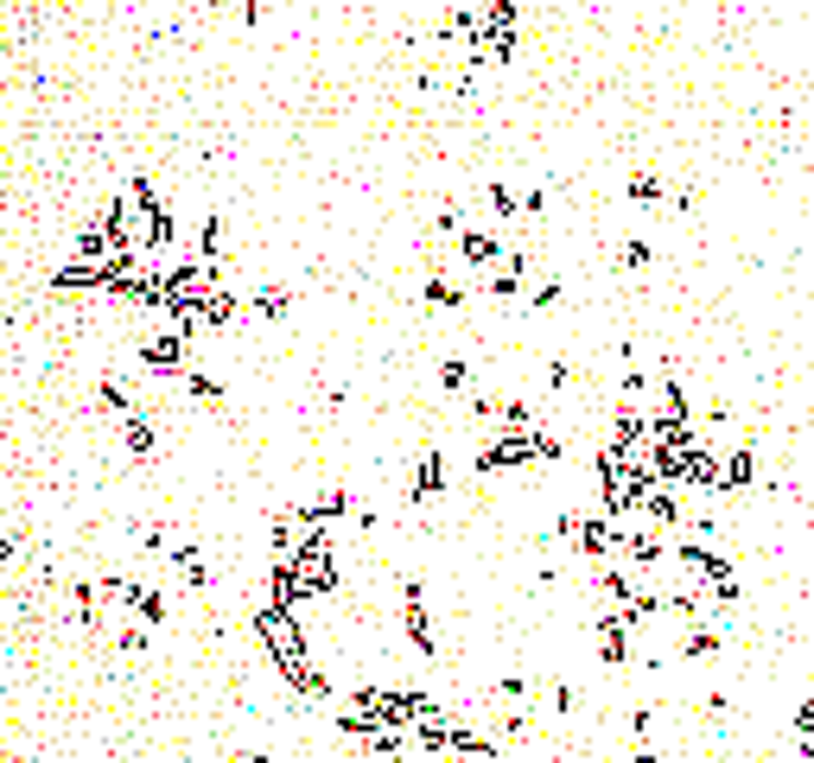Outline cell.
<instances>
[{"label": "cell", "mask_w": 814, "mask_h": 763, "mask_svg": "<svg viewBox=\"0 0 814 763\" xmlns=\"http://www.w3.org/2000/svg\"><path fill=\"white\" fill-rule=\"evenodd\" d=\"M172 567H179V580L191 585V592H204V585H211V567H204V553H197V547H179V553H172Z\"/></svg>", "instance_id": "obj_20"}, {"label": "cell", "mask_w": 814, "mask_h": 763, "mask_svg": "<svg viewBox=\"0 0 814 763\" xmlns=\"http://www.w3.org/2000/svg\"><path fill=\"white\" fill-rule=\"evenodd\" d=\"M147 636H153V630H147V623H134V618L115 623V649H121V655H147Z\"/></svg>", "instance_id": "obj_24"}, {"label": "cell", "mask_w": 814, "mask_h": 763, "mask_svg": "<svg viewBox=\"0 0 814 763\" xmlns=\"http://www.w3.org/2000/svg\"><path fill=\"white\" fill-rule=\"evenodd\" d=\"M618 261H624L630 274H636V267H649V242H643V236H624V242H618Z\"/></svg>", "instance_id": "obj_25"}, {"label": "cell", "mask_w": 814, "mask_h": 763, "mask_svg": "<svg viewBox=\"0 0 814 763\" xmlns=\"http://www.w3.org/2000/svg\"><path fill=\"white\" fill-rule=\"evenodd\" d=\"M242 312H249V299H236L229 287H217L204 306H197V331H223V325H236Z\"/></svg>", "instance_id": "obj_11"}, {"label": "cell", "mask_w": 814, "mask_h": 763, "mask_svg": "<svg viewBox=\"0 0 814 763\" xmlns=\"http://www.w3.org/2000/svg\"><path fill=\"white\" fill-rule=\"evenodd\" d=\"M719 636H726V618H706V623H687V630L674 636V649H681V655H713V649H719Z\"/></svg>", "instance_id": "obj_15"}, {"label": "cell", "mask_w": 814, "mask_h": 763, "mask_svg": "<svg viewBox=\"0 0 814 763\" xmlns=\"http://www.w3.org/2000/svg\"><path fill=\"white\" fill-rule=\"evenodd\" d=\"M566 382H573V369H566V363H548V389H554V395L566 389Z\"/></svg>", "instance_id": "obj_32"}, {"label": "cell", "mask_w": 814, "mask_h": 763, "mask_svg": "<svg viewBox=\"0 0 814 763\" xmlns=\"http://www.w3.org/2000/svg\"><path fill=\"white\" fill-rule=\"evenodd\" d=\"M751 763H777V751H770V758H751Z\"/></svg>", "instance_id": "obj_34"}, {"label": "cell", "mask_w": 814, "mask_h": 763, "mask_svg": "<svg viewBox=\"0 0 814 763\" xmlns=\"http://www.w3.org/2000/svg\"><path fill=\"white\" fill-rule=\"evenodd\" d=\"M109 293V267H96V261H58V267H51V293Z\"/></svg>", "instance_id": "obj_6"}, {"label": "cell", "mask_w": 814, "mask_h": 763, "mask_svg": "<svg viewBox=\"0 0 814 763\" xmlns=\"http://www.w3.org/2000/svg\"><path fill=\"white\" fill-rule=\"evenodd\" d=\"M134 623H147V630L166 623V592H159V585H141V598H134Z\"/></svg>", "instance_id": "obj_21"}, {"label": "cell", "mask_w": 814, "mask_h": 763, "mask_svg": "<svg viewBox=\"0 0 814 763\" xmlns=\"http://www.w3.org/2000/svg\"><path fill=\"white\" fill-rule=\"evenodd\" d=\"M185 395L204 401V407H217V401H223V382L211 375V369H191V375H185Z\"/></svg>", "instance_id": "obj_22"}, {"label": "cell", "mask_w": 814, "mask_h": 763, "mask_svg": "<svg viewBox=\"0 0 814 763\" xmlns=\"http://www.w3.org/2000/svg\"><path fill=\"white\" fill-rule=\"evenodd\" d=\"M306 509H312L319 522H332V515H350V490H337V484H332V490H319V497H312Z\"/></svg>", "instance_id": "obj_23"}, {"label": "cell", "mask_w": 814, "mask_h": 763, "mask_svg": "<svg viewBox=\"0 0 814 763\" xmlns=\"http://www.w3.org/2000/svg\"><path fill=\"white\" fill-rule=\"evenodd\" d=\"M440 490H445V458H440V452H420L414 472H407V497L427 503V497H440Z\"/></svg>", "instance_id": "obj_10"}, {"label": "cell", "mask_w": 814, "mask_h": 763, "mask_svg": "<svg viewBox=\"0 0 814 763\" xmlns=\"http://www.w3.org/2000/svg\"><path fill=\"white\" fill-rule=\"evenodd\" d=\"M643 522H656V528H674V522H687V503H681V490H674V484H649V490H643Z\"/></svg>", "instance_id": "obj_7"}, {"label": "cell", "mask_w": 814, "mask_h": 763, "mask_svg": "<svg viewBox=\"0 0 814 763\" xmlns=\"http://www.w3.org/2000/svg\"><path fill=\"white\" fill-rule=\"evenodd\" d=\"M554 299H560V281H541V287L528 293V306H554Z\"/></svg>", "instance_id": "obj_31"}, {"label": "cell", "mask_w": 814, "mask_h": 763, "mask_svg": "<svg viewBox=\"0 0 814 763\" xmlns=\"http://www.w3.org/2000/svg\"><path fill=\"white\" fill-rule=\"evenodd\" d=\"M402 630H407V643L420 655H440V636H433V611H427V585L407 573L402 580Z\"/></svg>", "instance_id": "obj_2"}, {"label": "cell", "mask_w": 814, "mask_h": 763, "mask_svg": "<svg viewBox=\"0 0 814 763\" xmlns=\"http://www.w3.org/2000/svg\"><path fill=\"white\" fill-rule=\"evenodd\" d=\"M496 700H528V675H503V681H496Z\"/></svg>", "instance_id": "obj_29"}, {"label": "cell", "mask_w": 814, "mask_h": 763, "mask_svg": "<svg viewBox=\"0 0 814 763\" xmlns=\"http://www.w3.org/2000/svg\"><path fill=\"white\" fill-rule=\"evenodd\" d=\"M789 726H795V738H809V744H814V693H802V706H795Z\"/></svg>", "instance_id": "obj_28"}, {"label": "cell", "mask_w": 814, "mask_h": 763, "mask_svg": "<svg viewBox=\"0 0 814 763\" xmlns=\"http://www.w3.org/2000/svg\"><path fill=\"white\" fill-rule=\"evenodd\" d=\"M96 401H103V407H109L115 420H128V414H134V407H141V401H134V389H128V382H121V375H103V382H96Z\"/></svg>", "instance_id": "obj_17"}, {"label": "cell", "mask_w": 814, "mask_h": 763, "mask_svg": "<svg viewBox=\"0 0 814 763\" xmlns=\"http://www.w3.org/2000/svg\"><path fill=\"white\" fill-rule=\"evenodd\" d=\"M649 726H656V706H636V713H630V731H636L643 744H649Z\"/></svg>", "instance_id": "obj_30"}, {"label": "cell", "mask_w": 814, "mask_h": 763, "mask_svg": "<svg viewBox=\"0 0 814 763\" xmlns=\"http://www.w3.org/2000/svg\"><path fill=\"white\" fill-rule=\"evenodd\" d=\"M420 306H433V312H458V306H465V287H458L445 267H433L427 287H420Z\"/></svg>", "instance_id": "obj_13"}, {"label": "cell", "mask_w": 814, "mask_h": 763, "mask_svg": "<svg viewBox=\"0 0 814 763\" xmlns=\"http://www.w3.org/2000/svg\"><path fill=\"white\" fill-rule=\"evenodd\" d=\"M287 306H294V293L280 287V281H261V287L249 293V319H267V325H280Z\"/></svg>", "instance_id": "obj_12"}, {"label": "cell", "mask_w": 814, "mask_h": 763, "mask_svg": "<svg viewBox=\"0 0 814 763\" xmlns=\"http://www.w3.org/2000/svg\"><path fill=\"white\" fill-rule=\"evenodd\" d=\"M624 191H630V204H662V198H668V184H662V172H656V166H636Z\"/></svg>", "instance_id": "obj_18"}, {"label": "cell", "mask_w": 814, "mask_h": 763, "mask_svg": "<svg viewBox=\"0 0 814 763\" xmlns=\"http://www.w3.org/2000/svg\"><path fill=\"white\" fill-rule=\"evenodd\" d=\"M229 763H287V758H267V751H236Z\"/></svg>", "instance_id": "obj_33"}, {"label": "cell", "mask_w": 814, "mask_h": 763, "mask_svg": "<svg viewBox=\"0 0 814 763\" xmlns=\"http://www.w3.org/2000/svg\"><path fill=\"white\" fill-rule=\"evenodd\" d=\"M71 618L83 630H103L109 623V605H103V585H71Z\"/></svg>", "instance_id": "obj_14"}, {"label": "cell", "mask_w": 814, "mask_h": 763, "mask_svg": "<svg viewBox=\"0 0 814 763\" xmlns=\"http://www.w3.org/2000/svg\"><path fill=\"white\" fill-rule=\"evenodd\" d=\"M458 261L478 267L483 281H490V274L510 261V249H503V236H490V229H465V236H458Z\"/></svg>", "instance_id": "obj_5"}, {"label": "cell", "mask_w": 814, "mask_h": 763, "mask_svg": "<svg viewBox=\"0 0 814 763\" xmlns=\"http://www.w3.org/2000/svg\"><path fill=\"white\" fill-rule=\"evenodd\" d=\"M191 254H197V261H211V267L223 261V211H211V217L197 223V249H191Z\"/></svg>", "instance_id": "obj_19"}, {"label": "cell", "mask_w": 814, "mask_h": 763, "mask_svg": "<svg viewBox=\"0 0 814 763\" xmlns=\"http://www.w3.org/2000/svg\"><path fill=\"white\" fill-rule=\"evenodd\" d=\"M465 382H471V363H458V357H452V363H440V389H445V395H458Z\"/></svg>", "instance_id": "obj_27"}, {"label": "cell", "mask_w": 814, "mask_h": 763, "mask_svg": "<svg viewBox=\"0 0 814 763\" xmlns=\"http://www.w3.org/2000/svg\"><path fill=\"white\" fill-rule=\"evenodd\" d=\"M751 484H757V452H751V445H732L726 465H719V497H739Z\"/></svg>", "instance_id": "obj_8"}, {"label": "cell", "mask_w": 814, "mask_h": 763, "mask_svg": "<svg viewBox=\"0 0 814 763\" xmlns=\"http://www.w3.org/2000/svg\"><path fill=\"white\" fill-rule=\"evenodd\" d=\"M522 281H528V254H510V261H503V267H496V274L483 281V287L496 293V299H516Z\"/></svg>", "instance_id": "obj_16"}, {"label": "cell", "mask_w": 814, "mask_h": 763, "mask_svg": "<svg viewBox=\"0 0 814 763\" xmlns=\"http://www.w3.org/2000/svg\"><path fill=\"white\" fill-rule=\"evenodd\" d=\"M483 198H490V211H496V217H516V211H522V198L510 191V184H490Z\"/></svg>", "instance_id": "obj_26"}, {"label": "cell", "mask_w": 814, "mask_h": 763, "mask_svg": "<svg viewBox=\"0 0 814 763\" xmlns=\"http://www.w3.org/2000/svg\"><path fill=\"white\" fill-rule=\"evenodd\" d=\"M294 567H299V585H306V598H325V592H337V547H332V528H325L319 541L306 547Z\"/></svg>", "instance_id": "obj_3"}, {"label": "cell", "mask_w": 814, "mask_h": 763, "mask_svg": "<svg viewBox=\"0 0 814 763\" xmlns=\"http://www.w3.org/2000/svg\"><path fill=\"white\" fill-rule=\"evenodd\" d=\"M121 445H128L134 458H153V452H159V420H153V407H134V414L121 420Z\"/></svg>", "instance_id": "obj_9"}, {"label": "cell", "mask_w": 814, "mask_h": 763, "mask_svg": "<svg viewBox=\"0 0 814 763\" xmlns=\"http://www.w3.org/2000/svg\"><path fill=\"white\" fill-rule=\"evenodd\" d=\"M141 369H147V375H179V382H185L191 369V337L185 331H172V325H153L147 337H141Z\"/></svg>", "instance_id": "obj_1"}, {"label": "cell", "mask_w": 814, "mask_h": 763, "mask_svg": "<svg viewBox=\"0 0 814 763\" xmlns=\"http://www.w3.org/2000/svg\"><path fill=\"white\" fill-rule=\"evenodd\" d=\"M630 636H636V630H630L618 611H598L592 618V643H598V661H604V668H630V655H636Z\"/></svg>", "instance_id": "obj_4"}]
</instances>
